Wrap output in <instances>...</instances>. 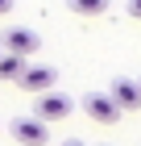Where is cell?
I'll return each mask as SVG.
<instances>
[{"label":"cell","instance_id":"6da1fadb","mask_svg":"<svg viewBox=\"0 0 141 146\" xmlns=\"http://www.w3.org/2000/svg\"><path fill=\"white\" fill-rule=\"evenodd\" d=\"M58 84V71L46 67V63H25V71L17 75V88L29 92V96H42V92H50Z\"/></svg>","mask_w":141,"mask_h":146},{"label":"cell","instance_id":"7a4b0ae2","mask_svg":"<svg viewBox=\"0 0 141 146\" xmlns=\"http://www.w3.org/2000/svg\"><path fill=\"white\" fill-rule=\"evenodd\" d=\"M33 104H37V121L42 125L62 121V117H71V109H75V100L62 96V92H42V96H33Z\"/></svg>","mask_w":141,"mask_h":146},{"label":"cell","instance_id":"3957f363","mask_svg":"<svg viewBox=\"0 0 141 146\" xmlns=\"http://www.w3.org/2000/svg\"><path fill=\"white\" fill-rule=\"evenodd\" d=\"M4 50L0 54H12V58H29V54H37V46H42V38L33 34V29H25V25H17V29H4Z\"/></svg>","mask_w":141,"mask_h":146},{"label":"cell","instance_id":"277c9868","mask_svg":"<svg viewBox=\"0 0 141 146\" xmlns=\"http://www.w3.org/2000/svg\"><path fill=\"white\" fill-rule=\"evenodd\" d=\"M83 113L91 117V121H100V125H116L120 121V109L112 104L108 92H87L83 96Z\"/></svg>","mask_w":141,"mask_h":146},{"label":"cell","instance_id":"5b68a950","mask_svg":"<svg viewBox=\"0 0 141 146\" xmlns=\"http://www.w3.org/2000/svg\"><path fill=\"white\" fill-rule=\"evenodd\" d=\"M12 142L17 146H46L50 142V129H46L37 117H17V121H12Z\"/></svg>","mask_w":141,"mask_h":146},{"label":"cell","instance_id":"8992f818","mask_svg":"<svg viewBox=\"0 0 141 146\" xmlns=\"http://www.w3.org/2000/svg\"><path fill=\"white\" fill-rule=\"evenodd\" d=\"M108 96H112V104H116L120 113L141 109V88H137V79H129V75H116V79H112Z\"/></svg>","mask_w":141,"mask_h":146},{"label":"cell","instance_id":"52a82bcc","mask_svg":"<svg viewBox=\"0 0 141 146\" xmlns=\"http://www.w3.org/2000/svg\"><path fill=\"white\" fill-rule=\"evenodd\" d=\"M71 4V13H79V17H104L108 13V0H66Z\"/></svg>","mask_w":141,"mask_h":146},{"label":"cell","instance_id":"ba28073f","mask_svg":"<svg viewBox=\"0 0 141 146\" xmlns=\"http://www.w3.org/2000/svg\"><path fill=\"white\" fill-rule=\"evenodd\" d=\"M25 71V58H12V54H0V79H12L17 84V75Z\"/></svg>","mask_w":141,"mask_h":146},{"label":"cell","instance_id":"9c48e42d","mask_svg":"<svg viewBox=\"0 0 141 146\" xmlns=\"http://www.w3.org/2000/svg\"><path fill=\"white\" fill-rule=\"evenodd\" d=\"M129 17H133V21H141V0H129Z\"/></svg>","mask_w":141,"mask_h":146},{"label":"cell","instance_id":"30bf717a","mask_svg":"<svg viewBox=\"0 0 141 146\" xmlns=\"http://www.w3.org/2000/svg\"><path fill=\"white\" fill-rule=\"evenodd\" d=\"M4 13H12V0H0V17H4Z\"/></svg>","mask_w":141,"mask_h":146},{"label":"cell","instance_id":"8fae6325","mask_svg":"<svg viewBox=\"0 0 141 146\" xmlns=\"http://www.w3.org/2000/svg\"><path fill=\"white\" fill-rule=\"evenodd\" d=\"M62 146H83V142H62Z\"/></svg>","mask_w":141,"mask_h":146},{"label":"cell","instance_id":"7c38bea8","mask_svg":"<svg viewBox=\"0 0 141 146\" xmlns=\"http://www.w3.org/2000/svg\"><path fill=\"white\" fill-rule=\"evenodd\" d=\"M137 88H141V79H137Z\"/></svg>","mask_w":141,"mask_h":146}]
</instances>
